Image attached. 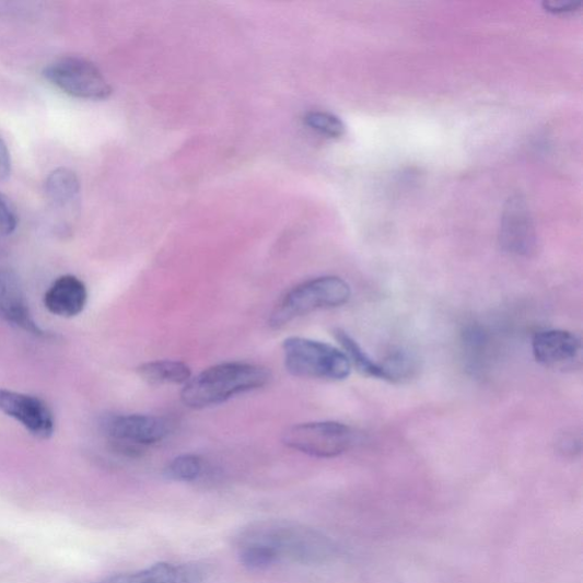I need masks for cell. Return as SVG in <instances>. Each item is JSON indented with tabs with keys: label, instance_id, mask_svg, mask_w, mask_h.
I'll list each match as a JSON object with an SVG mask.
<instances>
[{
	"label": "cell",
	"instance_id": "cell-16",
	"mask_svg": "<svg viewBox=\"0 0 583 583\" xmlns=\"http://www.w3.org/2000/svg\"><path fill=\"white\" fill-rule=\"evenodd\" d=\"M515 220L506 221L501 235V242L506 252L515 255L530 253L534 245V235L529 222L515 214Z\"/></svg>",
	"mask_w": 583,
	"mask_h": 583
},
{
	"label": "cell",
	"instance_id": "cell-8",
	"mask_svg": "<svg viewBox=\"0 0 583 583\" xmlns=\"http://www.w3.org/2000/svg\"><path fill=\"white\" fill-rule=\"evenodd\" d=\"M533 353L537 362L552 370H570L580 364L582 342L565 329H546L536 333Z\"/></svg>",
	"mask_w": 583,
	"mask_h": 583
},
{
	"label": "cell",
	"instance_id": "cell-11",
	"mask_svg": "<svg viewBox=\"0 0 583 583\" xmlns=\"http://www.w3.org/2000/svg\"><path fill=\"white\" fill-rule=\"evenodd\" d=\"M205 567L197 563H159L147 570L109 576L100 583H203Z\"/></svg>",
	"mask_w": 583,
	"mask_h": 583
},
{
	"label": "cell",
	"instance_id": "cell-18",
	"mask_svg": "<svg viewBox=\"0 0 583 583\" xmlns=\"http://www.w3.org/2000/svg\"><path fill=\"white\" fill-rule=\"evenodd\" d=\"M203 460L197 455H182L165 468V477L177 482H191L200 478Z\"/></svg>",
	"mask_w": 583,
	"mask_h": 583
},
{
	"label": "cell",
	"instance_id": "cell-10",
	"mask_svg": "<svg viewBox=\"0 0 583 583\" xmlns=\"http://www.w3.org/2000/svg\"><path fill=\"white\" fill-rule=\"evenodd\" d=\"M0 318L34 336H44L32 316L16 276L7 270H0Z\"/></svg>",
	"mask_w": 583,
	"mask_h": 583
},
{
	"label": "cell",
	"instance_id": "cell-5",
	"mask_svg": "<svg viewBox=\"0 0 583 583\" xmlns=\"http://www.w3.org/2000/svg\"><path fill=\"white\" fill-rule=\"evenodd\" d=\"M175 428L172 419L155 415H107L101 421V429L115 451L129 457L141 456L168 438Z\"/></svg>",
	"mask_w": 583,
	"mask_h": 583
},
{
	"label": "cell",
	"instance_id": "cell-21",
	"mask_svg": "<svg viewBox=\"0 0 583 583\" xmlns=\"http://www.w3.org/2000/svg\"><path fill=\"white\" fill-rule=\"evenodd\" d=\"M544 9L551 13L573 12L581 7L578 0H546Z\"/></svg>",
	"mask_w": 583,
	"mask_h": 583
},
{
	"label": "cell",
	"instance_id": "cell-9",
	"mask_svg": "<svg viewBox=\"0 0 583 583\" xmlns=\"http://www.w3.org/2000/svg\"><path fill=\"white\" fill-rule=\"evenodd\" d=\"M0 410L38 439H49L54 433L53 412L38 397L0 388Z\"/></svg>",
	"mask_w": 583,
	"mask_h": 583
},
{
	"label": "cell",
	"instance_id": "cell-13",
	"mask_svg": "<svg viewBox=\"0 0 583 583\" xmlns=\"http://www.w3.org/2000/svg\"><path fill=\"white\" fill-rule=\"evenodd\" d=\"M137 374L150 385H182L191 378L188 365L177 360H155L137 369Z\"/></svg>",
	"mask_w": 583,
	"mask_h": 583
},
{
	"label": "cell",
	"instance_id": "cell-2",
	"mask_svg": "<svg viewBox=\"0 0 583 583\" xmlns=\"http://www.w3.org/2000/svg\"><path fill=\"white\" fill-rule=\"evenodd\" d=\"M350 298V285L340 277H317L288 291L276 303L269 323L273 328H281L294 319L317 311L339 308Z\"/></svg>",
	"mask_w": 583,
	"mask_h": 583
},
{
	"label": "cell",
	"instance_id": "cell-17",
	"mask_svg": "<svg viewBox=\"0 0 583 583\" xmlns=\"http://www.w3.org/2000/svg\"><path fill=\"white\" fill-rule=\"evenodd\" d=\"M378 364L382 380L392 383L408 381L418 371V363H416L415 358L405 351H396L387 355Z\"/></svg>",
	"mask_w": 583,
	"mask_h": 583
},
{
	"label": "cell",
	"instance_id": "cell-1",
	"mask_svg": "<svg viewBox=\"0 0 583 583\" xmlns=\"http://www.w3.org/2000/svg\"><path fill=\"white\" fill-rule=\"evenodd\" d=\"M270 381V372L260 365L224 363L214 365L184 386L180 398L191 409H205L258 390Z\"/></svg>",
	"mask_w": 583,
	"mask_h": 583
},
{
	"label": "cell",
	"instance_id": "cell-3",
	"mask_svg": "<svg viewBox=\"0 0 583 583\" xmlns=\"http://www.w3.org/2000/svg\"><path fill=\"white\" fill-rule=\"evenodd\" d=\"M240 540L268 547L281 560L300 563L323 562L331 555V546L319 534L289 523H261L246 530Z\"/></svg>",
	"mask_w": 583,
	"mask_h": 583
},
{
	"label": "cell",
	"instance_id": "cell-20",
	"mask_svg": "<svg viewBox=\"0 0 583 583\" xmlns=\"http://www.w3.org/2000/svg\"><path fill=\"white\" fill-rule=\"evenodd\" d=\"M18 213L11 200L0 193V235L9 236L18 228Z\"/></svg>",
	"mask_w": 583,
	"mask_h": 583
},
{
	"label": "cell",
	"instance_id": "cell-15",
	"mask_svg": "<svg viewBox=\"0 0 583 583\" xmlns=\"http://www.w3.org/2000/svg\"><path fill=\"white\" fill-rule=\"evenodd\" d=\"M335 335L337 341L342 348V351L349 359L351 368H354L360 374L382 380L380 364L360 347L353 338H351L343 329H336Z\"/></svg>",
	"mask_w": 583,
	"mask_h": 583
},
{
	"label": "cell",
	"instance_id": "cell-14",
	"mask_svg": "<svg viewBox=\"0 0 583 583\" xmlns=\"http://www.w3.org/2000/svg\"><path fill=\"white\" fill-rule=\"evenodd\" d=\"M45 191L48 200L54 206L60 208L70 206L79 197V179L72 171L59 168L47 177Z\"/></svg>",
	"mask_w": 583,
	"mask_h": 583
},
{
	"label": "cell",
	"instance_id": "cell-22",
	"mask_svg": "<svg viewBox=\"0 0 583 583\" xmlns=\"http://www.w3.org/2000/svg\"><path fill=\"white\" fill-rule=\"evenodd\" d=\"M11 155L5 142L0 138V179H7L11 175Z\"/></svg>",
	"mask_w": 583,
	"mask_h": 583
},
{
	"label": "cell",
	"instance_id": "cell-12",
	"mask_svg": "<svg viewBox=\"0 0 583 583\" xmlns=\"http://www.w3.org/2000/svg\"><path fill=\"white\" fill-rule=\"evenodd\" d=\"M88 289L75 276L66 275L55 281L45 294V307L65 318L78 316L88 303Z\"/></svg>",
	"mask_w": 583,
	"mask_h": 583
},
{
	"label": "cell",
	"instance_id": "cell-19",
	"mask_svg": "<svg viewBox=\"0 0 583 583\" xmlns=\"http://www.w3.org/2000/svg\"><path fill=\"white\" fill-rule=\"evenodd\" d=\"M304 123L318 133L330 138H339L346 132V126L339 117L320 110L310 113L304 117Z\"/></svg>",
	"mask_w": 583,
	"mask_h": 583
},
{
	"label": "cell",
	"instance_id": "cell-6",
	"mask_svg": "<svg viewBox=\"0 0 583 583\" xmlns=\"http://www.w3.org/2000/svg\"><path fill=\"white\" fill-rule=\"evenodd\" d=\"M289 448L318 458L347 453L355 441L354 432L339 422L303 423L290 428L283 436Z\"/></svg>",
	"mask_w": 583,
	"mask_h": 583
},
{
	"label": "cell",
	"instance_id": "cell-7",
	"mask_svg": "<svg viewBox=\"0 0 583 583\" xmlns=\"http://www.w3.org/2000/svg\"><path fill=\"white\" fill-rule=\"evenodd\" d=\"M45 78L73 97L101 101L113 94V88L93 63L79 58H63L44 70Z\"/></svg>",
	"mask_w": 583,
	"mask_h": 583
},
{
	"label": "cell",
	"instance_id": "cell-4",
	"mask_svg": "<svg viewBox=\"0 0 583 583\" xmlns=\"http://www.w3.org/2000/svg\"><path fill=\"white\" fill-rule=\"evenodd\" d=\"M287 371L302 378L343 381L351 373L345 352L330 345L299 337L283 342Z\"/></svg>",
	"mask_w": 583,
	"mask_h": 583
}]
</instances>
